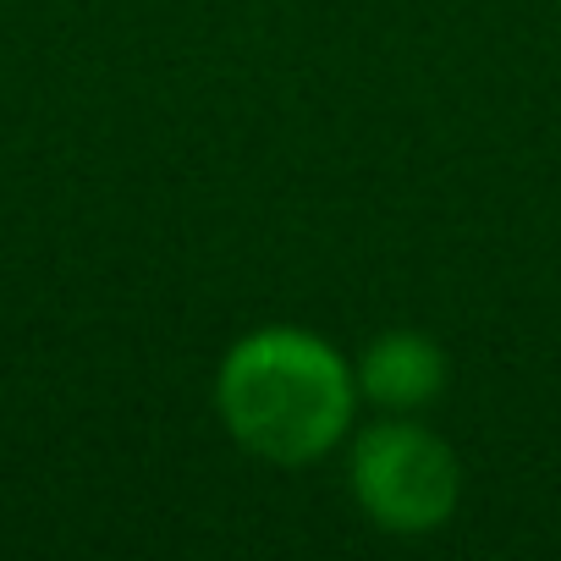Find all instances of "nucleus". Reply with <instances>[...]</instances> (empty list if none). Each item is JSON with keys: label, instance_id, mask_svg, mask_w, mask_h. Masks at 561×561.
Segmentation results:
<instances>
[{"label": "nucleus", "instance_id": "2", "mask_svg": "<svg viewBox=\"0 0 561 561\" xmlns=\"http://www.w3.org/2000/svg\"><path fill=\"white\" fill-rule=\"evenodd\" d=\"M347 495L369 528L391 539H430L462 506V462L424 413H375L342 446Z\"/></svg>", "mask_w": 561, "mask_h": 561}, {"label": "nucleus", "instance_id": "1", "mask_svg": "<svg viewBox=\"0 0 561 561\" xmlns=\"http://www.w3.org/2000/svg\"><path fill=\"white\" fill-rule=\"evenodd\" d=\"M209 408L226 440L264 468H314L342 457L358 430L364 397L353 358L314 325H253L242 331L209 380Z\"/></svg>", "mask_w": 561, "mask_h": 561}, {"label": "nucleus", "instance_id": "3", "mask_svg": "<svg viewBox=\"0 0 561 561\" xmlns=\"http://www.w3.org/2000/svg\"><path fill=\"white\" fill-rule=\"evenodd\" d=\"M353 375L369 413H430L451 386V358L430 331L391 325L364 342V353L353 358Z\"/></svg>", "mask_w": 561, "mask_h": 561}]
</instances>
